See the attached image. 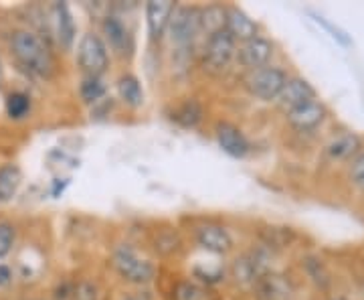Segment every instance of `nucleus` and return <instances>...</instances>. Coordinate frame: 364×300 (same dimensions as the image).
Masks as SVG:
<instances>
[{
	"mask_svg": "<svg viewBox=\"0 0 364 300\" xmlns=\"http://www.w3.org/2000/svg\"><path fill=\"white\" fill-rule=\"evenodd\" d=\"M257 292L261 300H289L294 296V286L286 276L267 272L257 280Z\"/></svg>",
	"mask_w": 364,
	"mask_h": 300,
	"instance_id": "dca6fc26",
	"label": "nucleus"
},
{
	"mask_svg": "<svg viewBox=\"0 0 364 300\" xmlns=\"http://www.w3.org/2000/svg\"><path fill=\"white\" fill-rule=\"evenodd\" d=\"M316 21H318V23H322V25H324L326 29H328V31H332V33H334V35H332V37H334V39H338L340 43H344V45H348V39H346V37H344V35H342V33H340V31H334V26L330 25V23H328V21H324V19H322V16H316Z\"/></svg>",
	"mask_w": 364,
	"mask_h": 300,
	"instance_id": "c756f323",
	"label": "nucleus"
},
{
	"mask_svg": "<svg viewBox=\"0 0 364 300\" xmlns=\"http://www.w3.org/2000/svg\"><path fill=\"white\" fill-rule=\"evenodd\" d=\"M215 136H217V143L223 148V152H227L229 157L243 158L249 155V148H251L249 140L241 132V128L231 122H219L215 126Z\"/></svg>",
	"mask_w": 364,
	"mask_h": 300,
	"instance_id": "6e6552de",
	"label": "nucleus"
},
{
	"mask_svg": "<svg viewBox=\"0 0 364 300\" xmlns=\"http://www.w3.org/2000/svg\"><path fill=\"white\" fill-rule=\"evenodd\" d=\"M21 181H23V175L16 165L6 162L0 167V203H6L16 195Z\"/></svg>",
	"mask_w": 364,
	"mask_h": 300,
	"instance_id": "aec40b11",
	"label": "nucleus"
},
{
	"mask_svg": "<svg viewBox=\"0 0 364 300\" xmlns=\"http://www.w3.org/2000/svg\"><path fill=\"white\" fill-rule=\"evenodd\" d=\"M277 100H279L282 108H286L289 112V110H294L298 105L316 100V90H314L310 81L301 78H291L287 79V83L284 86V90H282Z\"/></svg>",
	"mask_w": 364,
	"mask_h": 300,
	"instance_id": "2eb2a0df",
	"label": "nucleus"
},
{
	"mask_svg": "<svg viewBox=\"0 0 364 300\" xmlns=\"http://www.w3.org/2000/svg\"><path fill=\"white\" fill-rule=\"evenodd\" d=\"M0 83H2V67H0Z\"/></svg>",
	"mask_w": 364,
	"mask_h": 300,
	"instance_id": "72a5a7b5",
	"label": "nucleus"
},
{
	"mask_svg": "<svg viewBox=\"0 0 364 300\" xmlns=\"http://www.w3.org/2000/svg\"><path fill=\"white\" fill-rule=\"evenodd\" d=\"M53 19V33L59 41V45L63 49H71L73 41H75V21L71 16V11L65 2H55L51 6Z\"/></svg>",
	"mask_w": 364,
	"mask_h": 300,
	"instance_id": "4468645a",
	"label": "nucleus"
},
{
	"mask_svg": "<svg viewBox=\"0 0 364 300\" xmlns=\"http://www.w3.org/2000/svg\"><path fill=\"white\" fill-rule=\"evenodd\" d=\"M363 148V140L360 136H356L354 132H344L336 138H332L328 146H326V152L336 160H346L352 158L354 155H358V150Z\"/></svg>",
	"mask_w": 364,
	"mask_h": 300,
	"instance_id": "f3484780",
	"label": "nucleus"
},
{
	"mask_svg": "<svg viewBox=\"0 0 364 300\" xmlns=\"http://www.w3.org/2000/svg\"><path fill=\"white\" fill-rule=\"evenodd\" d=\"M172 300H219L217 292L205 284L182 280L172 290Z\"/></svg>",
	"mask_w": 364,
	"mask_h": 300,
	"instance_id": "6ab92c4d",
	"label": "nucleus"
},
{
	"mask_svg": "<svg viewBox=\"0 0 364 300\" xmlns=\"http://www.w3.org/2000/svg\"><path fill=\"white\" fill-rule=\"evenodd\" d=\"M172 43L186 47L200 35V9L196 6H176L168 23Z\"/></svg>",
	"mask_w": 364,
	"mask_h": 300,
	"instance_id": "39448f33",
	"label": "nucleus"
},
{
	"mask_svg": "<svg viewBox=\"0 0 364 300\" xmlns=\"http://www.w3.org/2000/svg\"><path fill=\"white\" fill-rule=\"evenodd\" d=\"M174 9H176L174 0H150L146 4V23H148L150 39L158 41L164 35Z\"/></svg>",
	"mask_w": 364,
	"mask_h": 300,
	"instance_id": "9d476101",
	"label": "nucleus"
},
{
	"mask_svg": "<svg viewBox=\"0 0 364 300\" xmlns=\"http://www.w3.org/2000/svg\"><path fill=\"white\" fill-rule=\"evenodd\" d=\"M14 239H16V232L14 225L6 222H0V260L6 258L14 248Z\"/></svg>",
	"mask_w": 364,
	"mask_h": 300,
	"instance_id": "bb28decb",
	"label": "nucleus"
},
{
	"mask_svg": "<svg viewBox=\"0 0 364 300\" xmlns=\"http://www.w3.org/2000/svg\"><path fill=\"white\" fill-rule=\"evenodd\" d=\"M304 268H306V272L312 278L316 286L328 288V284H330V272L326 270V266L322 264V260H318V258H306Z\"/></svg>",
	"mask_w": 364,
	"mask_h": 300,
	"instance_id": "a878e982",
	"label": "nucleus"
},
{
	"mask_svg": "<svg viewBox=\"0 0 364 300\" xmlns=\"http://www.w3.org/2000/svg\"><path fill=\"white\" fill-rule=\"evenodd\" d=\"M326 105L318 100H312V102H306V104L298 105L294 110L287 112V120L289 124L299 132H310L314 128H318L322 122L326 120Z\"/></svg>",
	"mask_w": 364,
	"mask_h": 300,
	"instance_id": "1a4fd4ad",
	"label": "nucleus"
},
{
	"mask_svg": "<svg viewBox=\"0 0 364 300\" xmlns=\"http://www.w3.org/2000/svg\"><path fill=\"white\" fill-rule=\"evenodd\" d=\"M338 300H344V299H338Z\"/></svg>",
	"mask_w": 364,
	"mask_h": 300,
	"instance_id": "f704fd0d",
	"label": "nucleus"
},
{
	"mask_svg": "<svg viewBox=\"0 0 364 300\" xmlns=\"http://www.w3.org/2000/svg\"><path fill=\"white\" fill-rule=\"evenodd\" d=\"M261 239L269 248H286L294 239V232L289 227H265L261 229Z\"/></svg>",
	"mask_w": 364,
	"mask_h": 300,
	"instance_id": "5701e85b",
	"label": "nucleus"
},
{
	"mask_svg": "<svg viewBox=\"0 0 364 300\" xmlns=\"http://www.w3.org/2000/svg\"><path fill=\"white\" fill-rule=\"evenodd\" d=\"M11 278H13L11 268H9V266H4V264H0V286H6V284L11 282Z\"/></svg>",
	"mask_w": 364,
	"mask_h": 300,
	"instance_id": "7c9ffc66",
	"label": "nucleus"
},
{
	"mask_svg": "<svg viewBox=\"0 0 364 300\" xmlns=\"http://www.w3.org/2000/svg\"><path fill=\"white\" fill-rule=\"evenodd\" d=\"M11 51L16 57V61L35 76L49 78L55 69L51 47L33 31H26V29L16 31L11 37Z\"/></svg>",
	"mask_w": 364,
	"mask_h": 300,
	"instance_id": "f257e3e1",
	"label": "nucleus"
},
{
	"mask_svg": "<svg viewBox=\"0 0 364 300\" xmlns=\"http://www.w3.org/2000/svg\"><path fill=\"white\" fill-rule=\"evenodd\" d=\"M75 300H95V288L90 282H81L75 290Z\"/></svg>",
	"mask_w": 364,
	"mask_h": 300,
	"instance_id": "c85d7f7f",
	"label": "nucleus"
},
{
	"mask_svg": "<svg viewBox=\"0 0 364 300\" xmlns=\"http://www.w3.org/2000/svg\"><path fill=\"white\" fill-rule=\"evenodd\" d=\"M116 88L124 104H128L130 108H140L144 104L142 83L138 81L136 76H130V73L122 76V78L117 79Z\"/></svg>",
	"mask_w": 364,
	"mask_h": 300,
	"instance_id": "a211bd4d",
	"label": "nucleus"
},
{
	"mask_svg": "<svg viewBox=\"0 0 364 300\" xmlns=\"http://www.w3.org/2000/svg\"><path fill=\"white\" fill-rule=\"evenodd\" d=\"M225 21H227V9L223 6H207L200 11V33H207L208 37L217 31L225 29Z\"/></svg>",
	"mask_w": 364,
	"mask_h": 300,
	"instance_id": "412c9836",
	"label": "nucleus"
},
{
	"mask_svg": "<svg viewBox=\"0 0 364 300\" xmlns=\"http://www.w3.org/2000/svg\"><path fill=\"white\" fill-rule=\"evenodd\" d=\"M225 29L229 31V35L235 41H241V43L259 37V25L249 14L243 13L241 9H237V6H229L227 9Z\"/></svg>",
	"mask_w": 364,
	"mask_h": 300,
	"instance_id": "f8f14e48",
	"label": "nucleus"
},
{
	"mask_svg": "<svg viewBox=\"0 0 364 300\" xmlns=\"http://www.w3.org/2000/svg\"><path fill=\"white\" fill-rule=\"evenodd\" d=\"M237 53V41L229 35L227 29L213 33L205 45V66L213 71H223L229 67L231 59Z\"/></svg>",
	"mask_w": 364,
	"mask_h": 300,
	"instance_id": "423d86ee",
	"label": "nucleus"
},
{
	"mask_svg": "<svg viewBox=\"0 0 364 300\" xmlns=\"http://www.w3.org/2000/svg\"><path fill=\"white\" fill-rule=\"evenodd\" d=\"M287 83V76L284 69L279 67H261L255 71H249V76L245 78V86L247 90L255 98H259L263 102H272L277 100L279 93L284 90V86Z\"/></svg>",
	"mask_w": 364,
	"mask_h": 300,
	"instance_id": "20e7f679",
	"label": "nucleus"
},
{
	"mask_svg": "<svg viewBox=\"0 0 364 300\" xmlns=\"http://www.w3.org/2000/svg\"><path fill=\"white\" fill-rule=\"evenodd\" d=\"M172 120H176V122H178L181 126H184V128H195L196 124L203 120V105L191 98V100L182 102V104L174 110Z\"/></svg>",
	"mask_w": 364,
	"mask_h": 300,
	"instance_id": "4be33fe9",
	"label": "nucleus"
},
{
	"mask_svg": "<svg viewBox=\"0 0 364 300\" xmlns=\"http://www.w3.org/2000/svg\"><path fill=\"white\" fill-rule=\"evenodd\" d=\"M67 183H69V181H63V183H59V181H57L55 187H53V197H59V193H63V189L67 187Z\"/></svg>",
	"mask_w": 364,
	"mask_h": 300,
	"instance_id": "2f4dec72",
	"label": "nucleus"
},
{
	"mask_svg": "<svg viewBox=\"0 0 364 300\" xmlns=\"http://www.w3.org/2000/svg\"><path fill=\"white\" fill-rule=\"evenodd\" d=\"M79 93H81V100L85 104H95L100 102L105 95V86L104 81L100 78H87L81 81V88H79Z\"/></svg>",
	"mask_w": 364,
	"mask_h": 300,
	"instance_id": "393cba45",
	"label": "nucleus"
},
{
	"mask_svg": "<svg viewBox=\"0 0 364 300\" xmlns=\"http://www.w3.org/2000/svg\"><path fill=\"white\" fill-rule=\"evenodd\" d=\"M124 300H146V299H142V296H126Z\"/></svg>",
	"mask_w": 364,
	"mask_h": 300,
	"instance_id": "473e14b6",
	"label": "nucleus"
},
{
	"mask_svg": "<svg viewBox=\"0 0 364 300\" xmlns=\"http://www.w3.org/2000/svg\"><path fill=\"white\" fill-rule=\"evenodd\" d=\"M273 55V43L267 41L265 37H255V39L245 41L239 51H237V59L243 67H247L249 71L261 69L269 63Z\"/></svg>",
	"mask_w": 364,
	"mask_h": 300,
	"instance_id": "0eeeda50",
	"label": "nucleus"
},
{
	"mask_svg": "<svg viewBox=\"0 0 364 300\" xmlns=\"http://www.w3.org/2000/svg\"><path fill=\"white\" fill-rule=\"evenodd\" d=\"M102 29H104L105 41L109 45V49L117 55H126V53L132 51V35L130 29L124 25V21L119 16H105L104 23H102Z\"/></svg>",
	"mask_w": 364,
	"mask_h": 300,
	"instance_id": "ddd939ff",
	"label": "nucleus"
},
{
	"mask_svg": "<svg viewBox=\"0 0 364 300\" xmlns=\"http://www.w3.org/2000/svg\"><path fill=\"white\" fill-rule=\"evenodd\" d=\"M196 242L198 246H203L213 254H227L233 248V237L223 225H217V223H205L196 227Z\"/></svg>",
	"mask_w": 364,
	"mask_h": 300,
	"instance_id": "9b49d317",
	"label": "nucleus"
},
{
	"mask_svg": "<svg viewBox=\"0 0 364 300\" xmlns=\"http://www.w3.org/2000/svg\"><path fill=\"white\" fill-rule=\"evenodd\" d=\"M31 112V98L23 92L9 93L6 98V114L13 120H23Z\"/></svg>",
	"mask_w": 364,
	"mask_h": 300,
	"instance_id": "b1692460",
	"label": "nucleus"
},
{
	"mask_svg": "<svg viewBox=\"0 0 364 300\" xmlns=\"http://www.w3.org/2000/svg\"><path fill=\"white\" fill-rule=\"evenodd\" d=\"M112 266L117 274L132 284H148L156 276V266L132 246H119L112 256Z\"/></svg>",
	"mask_w": 364,
	"mask_h": 300,
	"instance_id": "f03ea898",
	"label": "nucleus"
},
{
	"mask_svg": "<svg viewBox=\"0 0 364 300\" xmlns=\"http://www.w3.org/2000/svg\"><path fill=\"white\" fill-rule=\"evenodd\" d=\"M77 63L90 78H100L102 73H105L109 66V55L105 41L100 35L85 33L81 37L77 47Z\"/></svg>",
	"mask_w": 364,
	"mask_h": 300,
	"instance_id": "7ed1b4c3",
	"label": "nucleus"
},
{
	"mask_svg": "<svg viewBox=\"0 0 364 300\" xmlns=\"http://www.w3.org/2000/svg\"><path fill=\"white\" fill-rule=\"evenodd\" d=\"M350 181L354 187H358L360 191H364V152L352 162Z\"/></svg>",
	"mask_w": 364,
	"mask_h": 300,
	"instance_id": "cd10ccee",
	"label": "nucleus"
}]
</instances>
